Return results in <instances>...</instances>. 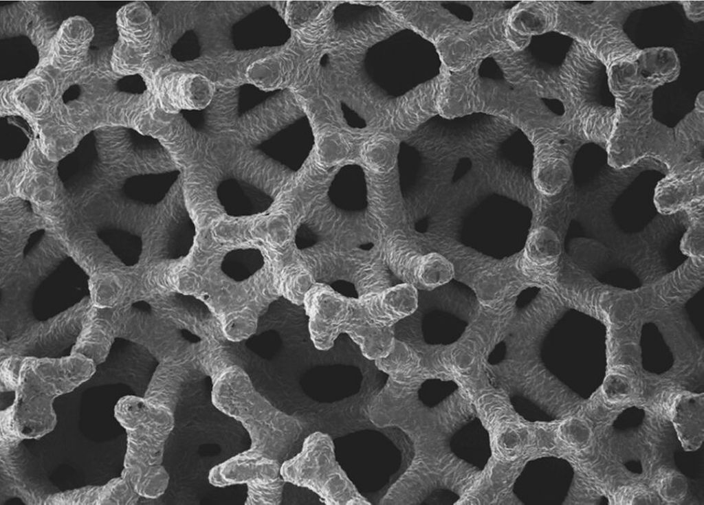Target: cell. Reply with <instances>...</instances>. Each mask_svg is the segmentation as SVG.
Listing matches in <instances>:
<instances>
[{
	"mask_svg": "<svg viewBox=\"0 0 704 505\" xmlns=\"http://www.w3.org/2000/svg\"><path fill=\"white\" fill-rule=\"evenodd\" d=\"M96 371L94 361L79 353L60 358L2 357L1 388L14 392L11 406L19 436L38 439L53 431L55 399L89 381Z\"/></svg>",
	"mask_w": 704,
	"mask_h": 505,
	"instance_id": "obj_1",
	"label": "cell"
},
{
	"mask_svg": "<svg viewBox=\"0 0 704 505\" xmlns=\"http://www.w3.org/2000/svg\"><path fill=\"white\" fill-rule=\"evenodd\" d=\"M212 383V404L245 428L250 439L248 449L280 462L303 431L301 421L272 405L239 366L228 368Z\"/></svg>",
	"mask_w": 704,
	"mask_h": 505,
	"instance_id": "obj_2",
	"label": "cell"
},
{
	"mask_svg": "<svg viewBox=\"0 0 704 505\" xmlns=\"http://www.w3.org/2000/svg\"><path fill=\"white\" fill-rule=\"evenodd\" d=\"M173 412L135 395L124 396L115 405V418L126 434L121 476L140 497L157 498L168 486L170 478L163 458L174 427Z\"/></svg>",
	"mask_w": 704,
	"mask_h": 505,
	"instance_id": "obj_3",
	"label": "cell"
},
{
	"mask_svg": "<svg viewBox=\"0 0 704 505\" xmlns=\"http://www.w3.org/2000/svg\"><path fill=\"white\" fill-rule=\"evenodd\" d=\"M657 88L637 78L610 89L616 117L607 148L613 164H628L647 155L674 162V131L652 115Z\"/></svg>",
	"mask_w": 704,
	"mask_h": 505,
	"instance_id": "obj_4",
	"label": "cell"
},
{
	"mask_svg": "<svg viewBox=\"0 0 704 505\" xmlns=\"http://www.w3.org/2000/svg\"><path fill=\"white\" fill-rule=\"evenodd\" d=\"M555 32L568 36L590 49L608 69L635 58L640 49L624 30L630 14L637 10L666 1H560Z\"/></svg>",
	"mask_w": 704,
	"mask_h": 505,
	"instance_id": "obj_5",
	"label": "cell"
},
{
	"mask_svg": "<svg viewBox=\"0 0 704 505\" xmlns=\"http://www.w3.org/2000/svg\"><path fill=\"white\" fill-rule=\"evenodd\" d=\"M568 91L575 120L587 141L607 145L616 117L615 106L605 103L607 69L584 45L573 41L559 69Z\"/></svg>",
	"mask_w": 704,
	"mask_h": 505,
	"instance_id": "obj_6",
	"label": "cell"
},
{
	"mask_svg": "<svg viewBox=\"0 0 704 505\" xmlns=\"http://www.w3.org/2000/svg\"><path fill=\"white\" fill-rule=\"evenodd\" d=\"M285 482L306 488L327 505H370L336 460L328 434L316 431L306 437L299 453L280 464Z\"/></svg>",
	"mask_w": 704,
	"mask_h": 505,
	"instance_id": "obj_7",
	"label": "cell"
},
{
	"mask_svg": "<svg viewBox=\"0 0 704 505\" xmlns=\"http://www.w3.org/2000/svg\"><path fill=\"white\" fill-rule=\"evenodd\" d=\"M89 281L88 272L70 255L61 254L43 262L30 295L31 328L89 303Z\"/></svg>",
	"mask_w": 704,
	"mask_h": 505,
	"instance_id": "obj_8",
	"label": "cell"
},
{
	"mask_svg": "<svg viewBox=\"0 0 704 505\" xmlns=\"http://www.w3.org/2000/svg\"><path fill=\"white\" fill-rule=\"evenodd\" d=\"M82 304L41 324L33 333L1 348V357L60 358L71 354L82 337L90 308Z\"/></svg>",
	"mask_w": 704,
	"mask_h": 505,
	"instance_id": "obj_9",
	"label": "cell"
},
{
	"mask_svg": "<svg viewBox=\"0 0 704 505\" xmlns=\"http://www.w3.org/2000/svg\"><path fill=\"white\" fill-rule=\"evenodd\" d=\"M302 305L308 316L314 346L319 350H329L338 337L344 333L351 310V298L316 282L305 295Z\"/></svg>",
	"mask_w": 704,
	"mask_h": 505,
	"instance_id": "obj_10",
	"label": "cell"
},
{
	"mask_svg": "<svg viewBox=\"0 0 704 505\" xmlns=\"http://www.w3.org/2000/svg\"><path fill=\"white\" fill-rule=\"evenodd\" d=\"M142 5L130 4L118 14L119 41L115 46L112 65L122 74L137 72L142 66L143 47L148 38L149 20Z\"/></svg>",
	"mask_w": 704,
	"mask_h": 505,
	"instance_id": "obj_11",
	"label": "cell"
},
{
	"mask_svg": "<svg viewBox=\"0 0 704 505\" xmlns=\"http://www.w3.org/2000/svg\"><path fill=\"white\" fill-rule=\"evenodd\" d=\"M344 333L359 346L364 357L374 361L386 357L396 339L394 326L371 316L358 298H351V310Z\"/></svg>",
	"mask_w": 704,
	"mask_h": 505,
	"instance_id": "obj_12",
	"label": "cell"
},
{
	"mask_svg": "<svg viewBox=\"0 0 704 505\" xmlns=\"http://www.w3.org/2000/svg\"><path fill=\"white\" fill-rule=\"evenodd\" d=\"M234 27L233 45L239 50L282 45L290 36L289 27L270 6H263L247 15Z\"/></svg>",
	"mask_w": 704,
	"mask_h": 505,
	"instance_id": "obj_13",
	"label": "cell"
},
{
	"mask_svg": "<svg viewBox=\"0 0 704 505\" xmlns=\"http://www.w3.org/2000/svg\"><path fill=\"white\" fill-rule=\"evenodd\" d=\"M281 462L245 450L214 466L208 481L216 487L246 484L253 481H269L280 476Z\"/></svg>",
	"mask_w": 704,
	"mask_h": 505,
	"instance_id": "obj_14",
	"label": "cell"
},
{
	"mask_svg": "<svg viewBox=\"0 0 704 505\" xmlns=\"http://www.w3.org/2000/svg\"><path fill=\"white\" fill-rule=\"evenodd\" d=\"M96 144L95 135H89L56 166L57 178L70 197L80 196L99 177L101 163Z\"/></svg>",
	"mask_w": 704,
	"mask_h": 505,
	"instance_id": "obj_15",
	"label": "cell"
},
{
	"mask_svg": "<svg viewBox=\"0 0 704 505\" xmlns=\"http://www.w3.org/2000/svg\"><path fill=\"white\" fill-rule=\"evenodd\" d=\"M180 176L179 169L132 175L121 181L115 197L129 206L153 207L164 200Z\"/></svg>",
	"mask_w": 704,
	"mask_h": 505,
	"instance_id": "obj_16",
	"label": "cell"
},
{
	"mask_svg": "<svg viewBox=\"0 0 704 505\" xmlns=\"http://www.w3.org/2000/svg\"><path fill=\"white\" fill-rule=\"evenodd\" d=\"M215 194L223 212L234 218L263 214L271 208L274 201L270 193L261 187L236 177L219 181Z\"/></svg>",
	"mask_w": 704,
	"mask_h": 505,
	"instance_id": "obj_17",
	"label": "cell"
},
{
	"mask_svg": "<svg viewBox=\"0 0 704 505\" xmlns=\"http://www.w3.org/2000/svg\"><path fill=\"white\" fill-rule=\"evenodd\" d=\"M94 233L108 258L116 266L129 269L138 265L143 253V238L132 225L108 220L98 225Z\"/></svg>",
	"mask_w": 704,
	"mask_h": 505,
	"instance_id": "obj_18",
	"label": "cell"
},
{
	"mask_svg": "<svg viewBox=\"0 0 704 505\" xmlns=\"http://www.w3.org/2000/svg\"><path fill=\"white\" fill-rule=\"evenodd\" d=\"M140 496L121 475L103 485H89L49 495L46 505H133Z\"/></svg>",
	"mask_w": 704,
	"mask_h": 505,
	"instance_id": "obj_19",
	"label": "cell"
},
{
	"mask_svg": "<svg viewBox=\"0 0 704 505\" xmlns=\"http://www.w3.org/2000/svg\"><path fill=\"white\" fill-rule=\"evenodd\" d=\"M358 298L371 315L393 326L412 314L418 306L417 289L407 282Z\"/></svg>",
	"mask_w": 704,
	"mask_h": 505,
	"instance_id": "obj_20",
	"label": "cell"
},
{
	"mask_svg": "<svg viewBox=\"0 0 704 505\" xmlns=\"http://www.w3.org/2000/svg\"><path fill=\"white\" fill-rule=\"evenodd\" d=\"M197 227L185 203H176L166 219L161 234L158 257L164 260H178L190 252L195 240Z\"/></svg>",
	"mask_w": 704,
	"mask_h": 505,
	"instance_id": "obj_21",
	"label": "cell"
},
{
	"mask_svg": "<svg viewBox=\"0 0 704 505\" xmlns=\"http://www.w3.org/2000/svg\"><path fill=\"white\" fill-rule=\"evenodd\" d=\"M703 197V168L682 174H672L661 180L655 191L654 203L663 213L687 207Z\"/></svg>",
	"mask_w": 704,
	"mask_h": 505,
	"instance_id": "obj_22",
	"label": "cell"
},
{
	"mask_svg": "<svg viewBox=\"0 0 704 505\" xmlns=\"http://www.w3.org/2000/svg\"><path fill=\"white\" fill-rule=\"evenodd\" d=\"M93 36V27L85 19L74 17L65 21L54 41L53 60L56 67L65 69L78 65Z\"/></svg>",
	"mask_w": 704,
	"mask_h": 505,
	"instance_id": "obj_23",
	"label": "cell"
},
{
	"mask_svg": "<svg viewBox=\"0 0 704 505\" xmlns=\"http://www.w3.org/2000/svg\"><path fill=\"white\" fill-rule=\"evenodd\" d=\"M163 89L164 99L182 111L202 110L213 94L210 82L197 74L175 76L164 83Z\"/></svg>",
	"mask_w": 704,
	"mask_h": 505,
	"instance_id": "obj_24",
	"label": "cell"
},
{
	"mask_svg": "<svg viewBox=\"0 0 704 505\" xmlns=\"http://www.w3.org/2000/svg\"><path fill=\"white\" fill-rule=\"evenodd\" d=\"M298 122H292L257 145L267 159L291 171L298 169L304 156L300 143Z\"/></svg>",
	"mask_w": 704,
	"mask_h": 505,
	"instance_id": "obj_25",
	"label": "cell"
},
{
	"mask_svg": "<svg viewBox=\"0 0 704 505\" xmlns=\"http://www.w3.org/2000/svg\"><path fill=\"white\" fill-rule=\"evenodd\" d=\"M673 408L674 424L684 446L694 449L703 439V399L681 396Z\"/></svg>",
	"mask_w": 704,
	"mask_h": 505,
	"instance_id": "obj_26",
	"label": "cell"
},
{
	"mask_svg": "<svg viewBox=\"0 0 704 505\" xmlns=\"http://www.w3.org/2000/svg\"><path fill=\"white\" fill-rule=\"evenodd\" d=\"M454 275V266L450 260L440 254L429 253L418 259L410 284L415 287L434 289L450 282Z\"/></svg>",
	"mask_w": 704,
	"mask_h": 505,
	"instance_id": "obj_27",
	"label": "cell"
},
{
	"mask_svg": "<svg viewBox=\"0 0 704 505\" xmlns=\"http://www.w3.org/2000/svg\"><path fill=\"white\" fill-rule=\"evenodd\" d=\"M263 252L256 247H242L228 251L223 257L220 269L229 279L241 282L258 272L265 265Z\"/></svg>",
	"mask_w": 704,
	"mask_h": 505,
	"instance_id": "obj_28",
	"label": "cell"
},
{
	"mask_svg": "<svg viewBox=\"0 0 704 505\" xmlns=\"http://www.w3.org/2000/svg\"><path fill=\"white\" fill-rule=\"evenodd\" d=\"M571 166L566 155L551 157L540 162L535 168L534 181L538 190L547 196L558 193L567 183Z\"/></svg>",
	"mask_w": 704,
	"mask_h": 505,
	"instance_id": "obj_29",
	"label": "cell"
},
{
	"mask_svg": "<svg viewBox=\"0 0 704 505\" xmlns=\"http://www.w3.org/2000/svg\"><path fill=\"white\" fill-rule=\"evenodd\" d=\"M560 253V245L556 233L542 226L534 229L528 237L525 255L533 265L545 266L554 262Z\"/></svg>",
	"mask_w": 704,
	"mask_h": 505,
	"instance_id": "obj_30",
	"label": "cell"
},
{
	"mask_svg": "<svg viewBox=\"0 0 704 505\" xmlns=\"http://www.w3.org/2000/svg\"><path fill=\"white\" fill-rule=\"evenodd\" d=\"M395 153V142L387 137L379 136L366 144L363 155L369 167L377 171L385 172L392 167Z\"/></svg>",
	"mask_w": 704,
	"mask_h": 505,
	"instance_id": "obj_31",
	"label": "cell"
},
{
	"mask_svg": "<svg viewBox=\"0 0 704 505\" xmlns=\"http://www.w3.org/2000/svg\"><path fill=\"white\" fill-rule=\"evenodd\" d=\"M285 482L281 476L269 481L247 483L245 505H278L283 498Z\"/></svg>",
	"mask_w": 704,
	"mask_h": 505,
	"instance_id": "obj_32",
	"label": "cell"
},
{
	"mask_svg": "<svg viewBox=\"0 0 704 505\" xmlns=\"http://www.w3.org/2000/svg\"><path fill=\"white\" fill-rule=\"evenodd\" d=\"M654 487L663 500L670 502L681 500L687 491L685 478L672 469H663L657 475Z\"/></svg>",
	"mask_w": 704,
	"mask_h": 505,
	"instance_id": "obj_33",
	"label": "cell"
},
{
	"mask_svg": "<svg viewBox=\"0 0 704 505\" xmlns=\"http://www.w3.org/2000/svg\"><path fill=\"white\" fill-rule=\"evenodd\" d=\"M201 45L195 33L186 32L173 45L172 56L178 61H190L201 55Z\"/></svg>",
	"mask_w": 704,
	"mask_h": 505,
	"instance_id": "obj_34",
	"label": "cell"
},
{
	"mask_svg": "<svg viewBox=\"0 0 704 505\" xmlns=\"http://www.w3.org/2000/svg\"><path fill=\"white\" fill-rule=\"evenodd\" d=\"M561 434L568 444L576 448L586 447L591 436L588 425L578 418H573L564 423L561 429Z\"/></svg>",
	"mask_w": 704,
	"mask_h": 505,
	"instance_id": "obj_35",
	"label": "cell"
},
{
	"mask_svg": "<svg viewBox=\"0 0 704 505\" xmlns=\"http://www.w3.org/2000/svg\"><path fill=\"white\" fill-rule=\"evenodd\" d=\"M703 219H693V223L689 228L684 240V246L687 251L693 254H699L703 251Z\"/></svg>",
	"mask_w": 704,
	"mask_h": 505,
	"instance_id": "obj_36",
	"label": "cell"
},
{
	"mask_svg": "<svg viewBox=\"0 0 704 505\" xmlns=\"http://www.w3.org/2000/svg\"><path fill=\"white\" fill-rule=\"evenodd\" d=\"M687 17L694 21H703L704 19L703 1H681Z\"/></svg>",
	"mask_w": 704,
	"mask_h": 505,
	"instance_id": "obj_37",
	"label": "cell"
}]
</instances>
